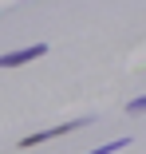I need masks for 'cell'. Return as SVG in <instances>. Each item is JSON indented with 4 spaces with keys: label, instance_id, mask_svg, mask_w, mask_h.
Instances as JSON below:
<instances>
[{
    "label": "cell",
    "instance_id": "obj_1",
    "mask_svg": "<svg viewBox=\"0 0 146 154\" xmlns=\"http://www.w3.org/2000/svg\"><path fill=\"white\" fill-rule=\"evenodd\" d=\"M83 127H91V115H83V119H67V122H55V127H47V131L28 134V138H20V150H32V146H40V142L63 138V134H71V131H83Z\"/></svg>",
    "mask_w": 146,
    "mask_h": 154
},
{
    "label": "cell",
    "instance_id": "obj_2",
    "mask_svg": "<svg viewBox=\"0 0 146 154\" xmlns=\"http://www.w3.org/2000/svg\"><path fill=\"white\" fill-rule=\"evenodd\" d=\"M44 51H47V44H32V48L8 51V55H0V67H24V63H32V59H40Z\"/></svg>",
    "mask_w": 146,
    "mask_h": 154
},
{
    "label": "cell",
    "instance_id": "obj_3",
    "mask_svg": "<svg viewBox=\"0 0 146 154\" xmlns=\"http://www.w3.org/2000/svg\"><path fill=\"white\" fill-rule=\"evenodd\" d=\"M123 146H130L126 138H114V142H107V146H95V150H87V154H114V150H123Z\"/></svg>",
    "mask_w": 146,
    "mask_h": 154
},
{
    "label": "cell",
    "instance_id": "obj_4",
    "mask_svg": "<svg viewBox=\"0 0 146 154\" xmlns=\"http://www.w3.org/2000/svg\"><path fill=\"white\" fill-rule=\"evenodd\" d=\"M126 111H130V115H142V111H146V95H142V99H130Z\"/></svg>",
    "mask_w": 146,
    "mask_h": 154
}]
</instances>
